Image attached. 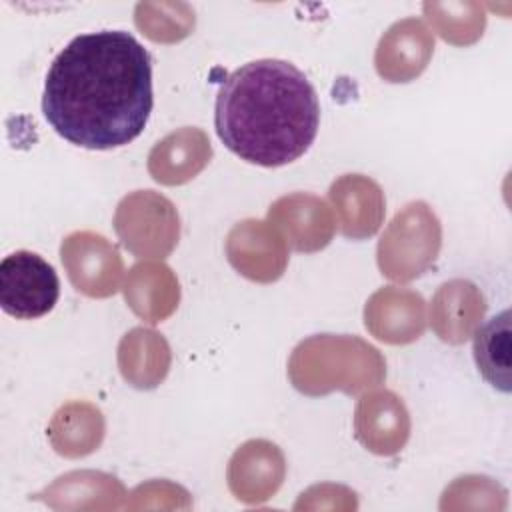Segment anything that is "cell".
Listing matches in <instances>:
<instances>
[{"label": "cell", "mask_w": 512, "mask_h": 512, "mask_svg": "<svg viewBox=\"0 0 512 512\" xmlns=\"http://www.w3.org/2000/svg\"><path fill=\"white\" fill-rule=\"evenodd\" d=\"M152 104L150 54L124 30L72 38L52 60L42 96V112L54 132L90 150L138 138Z\"/></svg>", "instance_id": "1"}, {"label": "cell", "mask_w": 512, "mask_h": 512, "mask_svg": "<svg viewBox=\"0 0 512 512\" xmlns=\"http://www.w3.org/2000/svg\"><path fill=\"white\" fill-rule=\"evenodd\" d=\"M320 102L302 70L262 58L236 68L220 84L214 128L238 158L274 168L298 160L314 142Z\"/></svg>", "instance_id": "2"}, {"label": "cell", "mask_w": 512, "mask_h": 512, "mask_svg": "<svg viewBox=\"0 0 512 512\" xmlns=\"http://www.w3.org/2000/svg\"><path fill=\"white\" fill-rule=\"evenodd\" d=\"M116 232L134 254L164 256L178 242V216L166 198L150 190L136 192L120 202Z\"/></svg>", "instance_id": "5"}, {"label": "cell", "mask_w": 512, "mask_h": 512, "mask_svg": "<svg viewBox=\"0 0 512 512\" xmlns=\"http://www.w3.org/2000/svg\"><path fill=\"white\" fill-rule=\"evenodd\" d=\"M330 196L342 218V232L352 238L372 236L384 216L380 188L360 174L344 176L332 184Z\"/></svg>", "instance_id": "7"}, {"label": "cell", "mask_w": 512, "mask_h": 512, "mask_svg": "<svg viewBox=\"0 0 512 512\" xmlns=\"http://www.w3.org/2000/svg\"><path fill=\"white\" fill-rule=\"evenodd\" d=\"M60 296L52 264L30 250H16L0 262V306L18 320L48 314Z\"/></svg>", "instance_id": "4"}, {"label": "cell", "mask_w": 512, "mask_h": 512, "mask_svg": "<svg viewBox=\"0 0 512 512\" xmlns=\"http://www.w3.org/2000/svg\"><path fill=\"white\" fill-rule=\"evenodd\" d=\"M474 362L482 378L496 390H512V314L502 310L474 334Z\"/></svg>", "instance_id": "8"}, {"label": "cell", "mask_w": 512, "mask_h": 512, "mask_svg": "<svg viewBox=\"0 0 512 512\" xmlns=\"http://www.w3.org/2000/svg\"><path fill=\"white\" fill-rule=\"evenodd\" d=\"M440 248V226L426 204L406 206L394 218L378 246L382 274L396 280H410L422 274Z\"/></svg>", "instance_id": "3"}, {"label": "cell", "mask_w": 512, "mask_h": 512, "mask_svg": "<svg viewBox=\"0 0 512 512\" xmlns=\"http://www.w3.org/2000/svg\"><path fill=\"white\" fill-rule=\"evenodd\" d=\"M278 216L280 220L288 222L284 228L292 234V244L298 250H318L328 244L332 236V224L322 200L314 196H290L278 200L270 216Z\"/></svg>", "instance_id": "9"}, {"label": "cell", "mask_w": 512, "mask_h": 512, "mask_svg": "<svg viewBox=\"0 0 512 512\" xmlns=\"http://www.w3.org/2000/svg\"><path fill=\"white\" fill-rule=\"evenodd\" d=\"M434 50V40L416 18H406L390 26L376 50V68L390 82H406L420 74Z\"/></svg>", "instance_id": "6"}]
</instances>
